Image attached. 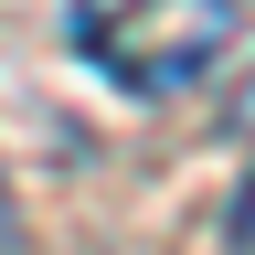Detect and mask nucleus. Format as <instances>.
Returning a JSON list of instances; mask_svg holds the SVG:
<instances>
[{"mask_svg": "<svg viewBox=\"0 0 255 255\" xmlns=\"http://www.w3.org/2000/svg\"><path fill=\"white\" fill-rule=\"evenodd\" d=\"M245 0H64V43H75L117 96H191L234 53Z\"/></svg>", "mask_w": 255, "mask_h": 255, "instance_id": "1", "label": "nucleus"}, {"mask_svg": "<svg viewBox=\"0 0 255 255\" xmlns=\"http://www.w3.org/2000/svg\"><path fill=\"white\" fill-rule=\"evenodd\" d=\"M0 255H21V202H11V181H0Z\"/></svg>", "mask_w": 255, "mask_h": 255, "instance_id": "2", "label": "nucleus"}, {"mask_svg": "<svg viewBox=\"0 0 255 255\" xmlns=\"http://www.w3.org/2000/svg\"><path fill=\"white\" fill-rule=\"evenodd\" d=\"M223 117H234V138H255V75L234 85V107H223Z\"/></svg>", "mask_w": 255, "mask_h": 255, "instance_id": "3", "label": "nucleus"}, {"mask_svg": "<svg viewBox=\"0 0 255 255\" xmlns=\"http://www.w3.org/2000/svg\"><path fill=\"white\" fill-rule=\"evenodd\" d=\"M234 255H255V181H245V202H234Z\"/></svg>", "mask_w": 255, "mask_h": 255, "instance_id": "4", "label": "nucleus"}]
</instances>
